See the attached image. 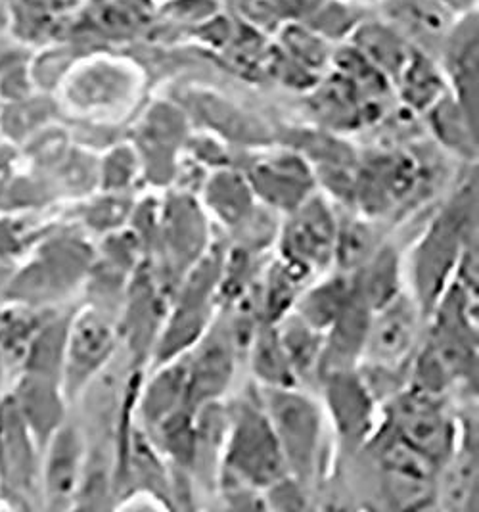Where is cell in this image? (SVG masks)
I'll return each instance as SVG.
<instances>
[{"instance_id":"f1b7e54d","label":"cell","mask_w":479,"mask_h":512,"mask_svg":"<svg viewBox=\"0 0 479 512\" xmlns=\"http://www.w3.org/2000/svg\"><path fill=\"white\" fill-rule=\"evenodd\" d=\"M382 246L378 242V233L368 219L363 217H338V233H336V250L334 265L342 273H357L374 252Z\"/></svg>"},{"instance_id":"d6986e66","label":"cell","mask_w":479,"mask_h":512,"mask_svg":"<svg viewBox=\"0 0 479 512\" xmlns=\"http://www.w3.org/2000/svg\"><path fill=\"white\" fill-rule=\"evenodd\" d=\"M347 43L357 48L366 60L380 71L393 87L399 73L411 60L412 52L416 48L397 33L391 25L370 12L361 24L355 27Z\"/></svg>"},{"instance_id":"4316f807","label":"cell","mask_w":479,"mask_h":512,"mask_svg":"<svg viewBox=\"0 0 479 512\" xmlns=\"http://www.w3.org/2000/svg\"><path fill=\"white\" fill-rule=\"evenodd\" d=\"M424 116L428 117L432 133L445 148L464 158H476L478 125L464 114L451 93L441 96Z\"/></svg>"},{"instance_id":"2e32d148","label":"cell","mask_w":479,"mask_h":512,"mask_svg":"<svg viewBox=\"0 0 479 512\" xmlns=\"http://www.w3.org/2000/svg\"><path fill=\"white\" fill-rule=\"evenodd\" d=\"M418 173L420 167L409 154H386L368 163L355 187L363 200V213L374 217L395 208L418 185Z\"/></svg>"},{"instance_id":"ffe728a7","label":"cell","mask_w":479,"mask_h":512,"mask_svg":"<svg viewBox=\"0 0 479 512\" xmlns=\"http://www.w3.org/2000/svg\"><path fill=\"white\" fill-rule=\"evenodd\" d=\"M79 0H4L8 29L22 41L68 35Z\"/></svg>"},{"instance_id":"f546056e","label":"cell","mask_w":479,"mask_h":512,"mask_svg":"<svg viewBox=\"0 0 479 512\" xmlns=\"http://www.w3.org/2000/svg\"><path fill=\"white\" fill-rule=\"evenodd\" d=\"M142 163L135 146H117L102 163V181L110 192H121L137 181Z\"/></svg>"},{"instance_id":"ac0fdd59","label":"cell","mask_w":479,"mask_h":512,"mask_svg":"<svg viewBox=\"0 0 479 512\" xmlns=\"http://www.w3.org/2000/svg\"><path fill=\"white\" fill-rule=\"evenodd\" d=\"M85 468V447L81 434L64 426L58 428L45 463L46 499L54 507H68L83 480Z\"/></svg>"},{"instance_id":"44dd1931","label":"cell","mask_w":479,"mask_h":512,"mask_svg":"<svg viewBox=\"0 0 479 512\" xmlns=\"http://www.w3.org/2000/svg\"><path fill=\"white\" fill-rule=\"evenodd\" d=\"M259 206L244 173L221 169L207 179L204 208L223 227L242 229Z\"/></svg>"},{"instance_id":"277c9868","label":"cell","mask_w":479,"mask_h":512,"mask_svg":"<svg viewBox=\"0 0 479 512\" xmlns=\"http://www.w3.org/2000/svg\"><path fill=\"white\" fill-rule=\"evenodd\" d=\"M144 89V73L129 58L108 52L79 60L64 81V96L77 114L115 119L137 106Z\"/></svg>"},{"instance_id":"d6a6232c","label":"cell","mask_w":479,"mask_h":512,"mask_svg":"<svg viewBox=\"0 0 479 512\" xmlns=\"http://www.w3.org/2000/svg\"><path fill=\"white\" fill-rule=\"evenodd\" d=\"M342 2H347V4H355V6H363V8H376L378 4H382L384 0H342Z\"/></svg>"},{"instance_id":"5b68a950","label":"cell","mask_w":479,"mask_h":512,"mask_svg":"<svg viewBox=\"0 0 479 512\" xmlns=\"http://www.w3.org/2000/svg\"><path fill=\"white\" fill-rule=\"evenodd\" d=\"M424 319L420 305L405 288L376 307L368 319L357 369L382 376L409 369L422 338Z\"/></svg>"},{"instance_id":"cb8c5ba5","label":"cell","mask_w":479,"mask_h":512,"mask_svg":"<svg viewBox=\"0 0 479 512\" xmlns=\"http://www.w3.org/2000/svg\"><path fill=\"white\" fill-rule=\"evenodd\" d=\"M393 89L399 93L403 104L416 114H426L441 96L449 93L439 62L422 50L412 52L411 60L395 79Z\"/></svg>"},{"instance_id":"ba28073f","label":"cell","mask_w":479,"mask_h":512,"mask_svg":"<svg viewBox=\"0 0 479 512\" xmlns=\"http://www.w3.org/2000/svg\"><path fill=\"white\" fill-rule=\"evenodd\" d=\"M368 442L374 445L382 491L395 509H424L435 503L439 466L432 459L397 438L384 424Z\"/></svg>"},{"instance_id":"3957f363","label":"cell","mask_w":479,"mask_h":512,"mask_svg":"<svg viewBox=\"0 0 479 512\" xmlns=\"http://www.w3.org/2000/svg\"><path fill=\"white\" fill-rule=\"evenodd\" d=\"M472 236V204H451L439 213L411 254L409 294L420 305L424 317L457 275L458 263Z\"/></svg>"},{"instance_id":"836d02e7","label":"cell","mask_w":479,"mask_h":512,"mask_svg":"<svg viewBox=\"0 0 479 512\" xmlns=\"http://www.w3.org/2000/svg\"><path fill=\"white\" fill-rule=\"evenodd\" d=\"M158 4H165V2H171V0H156Z\"/></svg>"},{"instance_id":"4dcf8cb0","label":"cell","mask_w":479,"mask_h":512,"mask_svg":"<svg viewBox=\"0 0 479 512\" xmlns=\"http://www.w3.org/2000/svg\"><path fill=\"white\" fill-rule=\"evenodd\" d=\"M286 22H307L322 0H267Z\"/></svg>"},{"instance_id":"7402d4cb","label":"cell","mask_w":479,"mask_h":512,"mask_svg":"<svg viewBox=\"0 0 479 512\" xmlns=\"http://www.w3.org/2000/svg\"><path fill=\"white\" fill-rule=\"evenodd\" d=\"M353 286V275L338 271L336 275L317 280L311 286L305 284L292 309L307 325L326 334L351 300Z\"/></svg>"},{"instance_id":"8992f818","label":"cell","mask_w":479,"mask_h":512,"mask_svg":"<svg viewBox=\"0 0 479 512\" xmlns=\"http://www.w3.org/2000/svg\"><path fill=\"white\" fill-rule=\"evenodd\" d=\"M384 426L397 438L424 453L435 465L449 457L458 438V420L453 419L443 397L428 394L412 384L399 388L382 405Z\"/></svg>"},{"instance_id":"e0dca14e","label":"cell","mask_w":479,"mask_h":512,"mask_svg":"<svg viewBox=\"0 0 479 512\" xmlns=\"http://www.w3.org/2000/svg\"><path fill=\"white\" fill-rule=\"evenodd\" d=\"M435 503L445 511L478 509V440L470 424L458 426L457 443L439 466Z\"/></svg>"},{"instance_id":"30bf717a","label":"cell","mask_w":479,"mask_h":512,"mask_svg":"<svg viewBox=\"0 0 479 512\" xmlns=\"http://www.w3.org/2000/svg\"><path fill=\"white\" fill-rule=\"evenodd\" d=\"M117 350V330L100 311H81L64 346V394L77 396L108 365Z\"/></svg>"},{"instance_id":"4fadbf2b","label":"cell","mask_w":479,"mask_h":512,"mask_svg":"<svg viewBox=\"0 0 479 512\" xmlns=\"http://www.w3.org/2000/svg\"><path fill=\"white\" fill-rule=\"evenodd\" d=\"M238 350L230 336V328L209 326L202 338L186 351L188 405L196 413L211 401H221L234 374Z\"/></svg>"},{"instance_id":"603a6c76","label":"cell","mask_w":479,"mask_h":512,"mask_svg":"<svg viewBox=\"0 0 479 512\" xmlns=\"http://www.w3.org/2000/svg\"><path fill=\"white\" fill-rule=\"evenodd\" d=\"M274 325L282 348L292 365V371L296 374L297 386L320 382L324 334L307 325L294 309H290Z\"/></svg>"},{"instance_id":"83f0119b","label":"cell","mask_w":479,"mask_h":512,"mask_svg":"<svg viewBox=\"0 0 479 512\" xmlns=\"http://www.w3.org/2000/svg\"><path fill=\"white\" fill-rule=\"evenodd\" d=\"M357 294L374 311L382 303L391 300L403 290L401 286V265L393 248L382 244L365 265L353 273Z\"/></svg>"},{"instance_id":"1f68e13d","label":"cell","mask_w":479,"mask_h":512,"mask_svg":"<svg viewBox=\"0 0 479 512\" xmlns=\"http://www.w3.org/2000/svg\"><path fill=\"white\" fill-rule=\"evenodd\" d=\"M434 2L455 16H464L478 10V0H434Z\"/></svg>"},{"instance_id":"5bb4252c","label":"cell","mask_w":479,"mask_h":512,"mask_svg":"<svg viewBox=\"0 0 479 512\" xmlns=\"http://www.w3.org/2000/svg\"><path fill=\"white\" fill-rule=\"evenodd\" d=\"M156 0H83L77 4L68 37L125 41L152 29Z\"/></svg>"},{"instance_id":"9c48e42d","label":"cell","mask_w":479,"mask_h":512,"mask_svg":"<svg viewBox=\"0 0 479 512\" xmlns=\"http://www.w3.org/2000/svg\"><path fill=\"white\" fill-rule=\"evenodd\" d=\"M244 177L259 204L282 213L296 210L317 192L319 185L313 165L294 150H273L257 156Z\"/></svg>"},{"instance_id":"9a60e30c","label":"cell","mask_w":479,"mask_h":512,"mask_svg":"<svg viewBox=\"0 0 479 512\" xmlns=\"http://www.w3.org/2000/svg\"><path fill=\"white\" fill-rule=\"evenodd\" d=\"M372 12L401 33L412 47L435 60L445 37L460 18L434 0H384Z\"/></svg>"},{"instance_id":"7a4b0ae2","label":"cell","mask_w":479,"mask_h":512,"mask_svg":"<svg viewBox=\"0 0 479 512\" xmlns=\"http://www.w3.org/2000/svg\"><path fill=\"white\" fill-rule=\"evenodd\" d=\"M257 392L282 449L288 476L301 488L311 486L319 476L326 420L317 397L305 392L301 386H257Z\"/></svg>"},{"instance_id":"8fae6325","label":"cell","mask_w":479,"mask_h":512,"mask_svg":"<svg viewBox=\"0 0 479 512\" xmlns=\"http://www.w3.org/2000/svg\"><path fill=\"white\" fill-rule=\"evenodd\" d=\"M319 384L338 438L347 447L366 445L376 428V396L361 371L355 367L322 374Z\"/></svg>"},{"instance_id":"52a82bcc","label":"cell","mask_w":479,"mask_h":512,"mask_svg":"<svg viewBox=\"0 0 479 512\" xmlns=\"http://www.w3.org/2000/svg\"><path fill=\"white\" fill-rule=\"evenodd\" d=\"M284 215L276 234L278 259L305 280L326 273L334 265L336 250L338 215L334 206L317 190Z\"/></svg>"},{"instance_id":"d4e9b609","label":"cell","mask_w":479,"mask_h":512,"mask_svg":"<svg viewBox=\"0 0 479 512\" xmlns=\"http://www.w3.org/2000/svg\"><path fill=\"white\" fill-rule=\"evenodd\" d=\"M183 146V125L181 116L171 106H158L148 112L142 125L138 127L135 142L140 163L150 158L152 169H165L175 154Z\"/></svg>"},{"instance_id":"6da1fadb","label":"cell","mask_w":479,"mask_h":512,"mask_svg":"<svg viewBox=\"0 0 479 512\" xmlns=\"http://www.w3.org/2000/svg\"><path fill=\"white\" fill-rule=\"evenodd\" d=\"M288 478L282 449L274 436L259 392H250L227 407V434L219 480L267 493Z\"/></svg>"},{"instance_id":"484cf974","label":"cell","mask_w":479,"mask_h":512,"mask_svg":"<svg viewBox=\"0 0 479 512\" xmlns=\"http://www.w3.org/2000/svg\"><path fill=\"white\" fill-rule=\"evenodd\" d=\"M251 371L259 388H290L297 386L296 374L278 338L276 325L261 321L248 346Z\"/></svg>"},{"instance_id":"7c38bea8","label":"cell","mask_w":479,"mask_h":512,"mask_svg":"<svg viewBox=\"0 0 479 512\" xmlns=\"http://www.w3.org/2000/svg\"><path fill=\"white\" fill-rule=\"evenodd\" d=\"M451 96L478 125L479 20L478 10L460 16L437 54Z\"/></svg>"}]
</instances>
